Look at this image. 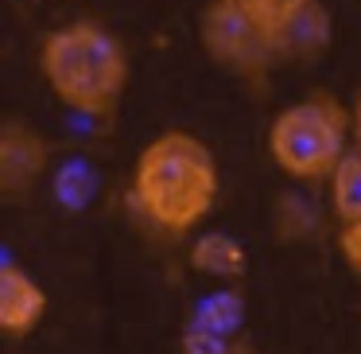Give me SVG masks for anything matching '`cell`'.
Returning a JSON list of instances; mask_svg holds the SVG:
<instances>
[{
	"label": "cell",
	"mask_w": 361,
	"mask_h": 354,
	"mask_svg": "<svg viewBox=\"0 0 361 354\" xmlns=\"http://www.w3.org/2000/svg\"><path fill=\"white\" fill-rule=\"evenodd\" d=\"M226 4L233 12H241L260 35H268L272 47H276V55H280V43L288 40V32L319 4V0H226Z\"/></svg>",
	"instance_id": "obj_8"
},
{
	"label": "cell",
	"mask_w": 361,
	"mask_h": 354,
	"mask_svg": "<svg viewBox=\"0 0 361 354\" xmlns=\"http://www.w3.org/2000/svg\"><path fill=\"white\" fill-rule=\"evenodd\" d=\"M39 74L63 110L86 121H109L133 82L125 40L102 20H66L39 43Z\"/></svg>",
	"instance_id": "obj_2"
},
{
	"label": "cell",
	"mask_w": 361,
	"mask_h": 354,
	"mask_svg": "<svg viewBox=\"0 0 361 354\" xmlns=\"http://www.w3.org/2000/svg\"><path fill=\"white\" fill-rule=\"evenodd\" d=\"M326 206H330L338 226L361 218V152L357 148H353L350 156L334 167V175L326 179Z\"/></svg>",
	"instance_id": "obj_9"
},
{
	"label": "cell",
	"mask_w": 361,
	"mask_h": 354,
	"mask_svg": "<svg viewBox=\"0 0 361 354\" xmlns=\"http://www.w3.org/2000/svg\"><path fill=\"white\" fill-rule=\"evenodd\" d=\"M241 315H245V304L237 292H218V296H210L202 307H198L195 323L206 331H218V335L233 338V331L241 327Z\"/></svg>",
	"instance_id": "obj_10"
},
{
	"label": "cell",
	"mask_w": 361,
	"mask_h": 354,
	"mask_svg": "<svg viewBox=\"0 0 361 354\" xmlns=\"http://www.w3.org/2000/svg\"><path fill=\"white\" fill-rule=\"evenodd\" d=\"M47 315V288L20 261L0 269V331L8 338H27Z\"/></svg>",
	"instance_id": "obj_6"
},
{
	"label": "cell",
	"mask_w": 361,
	"mask_h": 354,
	"mask_svg": "<svg viewBox=\"0 0 361 354\" xmlns=\"http://www.w3.org/2000/svg\"><path fill=\"white\" fill-rule=\"evenodd\" d=\"M350 129H353V148L361 152V86H357V94H353V102H350Z\"/></svg>",
	"instance_id": "obj_13"
},
{
	"label": "cell",
	"mask_w": 361,
	"mask_h": 354,
	"mask_svg": "<svg viewBox=\"0 0 361 354\" xmlns=\"http://www.w3.org/2000/svg\"><path fill=\"white\" fill-rule=\"evenodd\" d=\"M229 343H233V338L218 335V331H206V327H198V323H190V331L183 335V350L187 354H226Z\"/></svg>",
	"instance_id": "obj_12"
},
{
	"label": "cell",
	"mask_w": 361,
	"mask_h": 354,
	"mask_svg": "<svg viewBox=\"0 0 361 354\" xmlns=\"http://www.w3.org/2000/svg\"><path fill=\"white\" fill-rule=\"evenodd\" d=\"M221 199V164L198 133L164 129L133 164V203L167 237H187Z\"/></svg>",
	"instance_id": "obj_1"
},
{
	"label": "cell",
	"mask_w": 361,
	"mask_h": 354,
	"mask_svg": "<svg viewBox=\"0 0 361 354\" xmlns=\"http://www.w3.org/2000/svg\"><path fill=\"white\" fill-rule=\"evenodd\" d=\"M226 354H260V350H257V346H252V343H245V338H233Z\"/></svg>",
	"instance_id": "obj_14"
},
{
	"label": "cell",
	"mask_w": 361,
	"mask_h": 354,
	"mask_svg": "<svg viewBox=\"0 0 361 354\" xmlns=\"http://www.w3.org/2000/svg\"><path fill=\"white\" fill-rule=\"evenodd\" d=\"M198 40H202V51L221 66V71L237 74L245 82H260L276 63L272 40L260 35L241 12H233L226 0H210L198 16Z\"/></svg>",
	"instance_id": "obj_4"
},
{
	"label": "cell",
	"mask_w": 361,
	"mask_h": 354,
	"mask_svg": "<svg viewBox=\"0 0 361 354\" xmlns=\"http://www.w3.org/2000/svg\"><path fill=\"white\" fill-rule=\"evenodd\" d=\"M51 167V144L39 129L27 121H4L0 125V191L8 199H20L47 175Z\"/></svg>",
	"instance_id": "obj_5"
},
{
	"label": "cell",
	"mask_w": 361,
	"mask_h": 354,
	"mask_svg": "<svg viewBox=\"0 0 361 354\" xmlns=\"http://www.w3.org/2000/svg\"><path fill=\"white\" fill-rule=\"evenodd\" d=\"M190 269L214 284H233L249 273V249L226 230H206L190 237Z\"/></svg>",
	"instance_id": "obj_7"
},
{
	"label": "cell",
	"mask_w": 361,
	"mask_h": 354,
	"mask_svg": "<svg viewBox=\"0 0 361 354\" xmlns=\"http://www.w3.org/2000/svg\"><path fill=\"white\" fill-rule=\"evenodd\" d=\"M334 242H338V257H342V265L361 281V218L357 222H342Z\"/></svg>",
	"instance_id": "obj_11"
},
{
	"label": "cell",
	"mask_w": 361,
	"mask_h": 354,
	"mask_svg": "<svg viewBox=\"0 0 361 354\" xmlns=\"http://www.w3.org/2000/svg\"><path fill=\"white\" fill-rule=\"evenodd\" d=\"M27 4H43V0H27Z\"/></svg>",
	"instance_id": "obj_15"
},
{
	"label": "cell",
	"mask_w": 361,
	"mask_h": 354,
	"mask_svg": "<svg viewBox=\"0 0 361 354\" xmlns=\"http://www.w3.org/2000/svg\"><path fill=\"white\" fill-rule=\"evenodd\" d=\"M264 148L272 167L291 183H326L334 167L353 152L350 105L330 90L295 98L272 113Z\"/></svg>",
	"instance_id": "obj_3"
}]
</instances>
